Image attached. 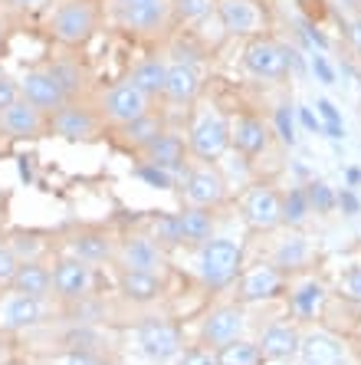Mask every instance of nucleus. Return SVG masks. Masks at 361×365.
<instances>
[{"instance_id":"37","label":"nucleus","mask_w":361,"mask_h":365,"mask_svg":"<svg viewBox=\"0 0 361 365\" xmlns=\"http://www.w3.org/2000/svg\"><path fill=\"white\" fill-rule=\"evenodd\" d=\"M305 197H309V207H315V214H328L332 207H335V191L325 185V181H312L309 187H305Z\"/></svg>"},{"instance_id":"35","label":"nucleus","mask_w":361,"mask_h":365,"mask_svg":"<svg viewBox=\"0 0 361 365\" xmlns=\"http://www.w3.org/2000/svg\"><path fill=\"white\" fill-rule=\"evenodd\" d=\"M171 10L184 24H197V20H204L214 10V0H171Z\"/></svg>"},{"instance_id":"30","label":"nucleus","mask_w":361,"mask_h":365,"mask_svg":"<svg viewBox=\"0 0 361 365\" xmlns=\"http://www.w3.org/2000/svg\"><path fill=\"white\" fill-rule=\"evenodd\" d=\"M164 76H168V63L164 60H142L132 66L128 83H135L148 99H158L164 93Z\"/></svg>"},{"instance_id":"20","label":"nucleus","mask_w":361,"mask_h":365,"mask_svg":"<svg viewBox=\"0 0 361 365\" xmlns=\"http://www.w3.org/2000/svg\"><path fill=\"white\" fill-rule=\"evenodd\" d=\"M269 145V125L256 115H236L230 122V148L246 158H256V155L266 152Z\"/></svg>"},{"instance_id":"21","label":"nucleus","mask_w":361,"mask_h":365,"mask_svg":"<svg viewBox=\"0 0 361 365\" xmlns=\"http://www.w3.org/2000/svg\"><path fill=\"white\" fill-rule=\"evenodd\" d=\"M201 93V73L197 66L187 60H174L168 63V76H164V99L174 102V106H187V102L197 99Z\"/></svg>"},{"instance_id":"24","label":"nucleus","mask_w":361,"mask_h":365,"mask_svg":"<svg viewBox=\"0 0 361 365\" xmlns=\"http://www.w3.org/2000/svg\"><path fill=\"white\" fill-rule=\"evenodd\" d=\"M10 289L26 293V297H36V299H46L53 289V270H46L40 260H20L17 270H14V280H10Z\"/></svg>"},{"instance_id":"39","label":"nucleus","mask_w":361,"mask_h":365,"mask_svg":"<svg viewBox=\"0 0 361 365\" xmlns=\"http://www.w3.org/2000/svg\"><path fill=\"white\" fill-rule=\"evenodd\" d=\"M138 178H142L145 185L158 187V191H171V187H174V175H171V171L155 168V165H148V162H142V168H138Z\"/></svg>"},{"instance_id":"7","label":"nucleus","mask_w":361,"mask_h":365,"mask_svg":"<svg viewBox=\"0 0 361 365\" xmlns=\"http://www.w3.org/2000/svg\"><path fill=\"white\" fill-rule=\"evenodd\" d=\"M43 316H46V299L26 297V293H17V289H10V287L0 297V332L4 336L33 329V326L43 323Z\"/></svg>"},{"instance_id":"42","label":"nucleus","mask_w":361,"mask_h":365,"mask_svg":"<svg viewBox=\"0 0 361 365\" xmlns=\"http://www.w3.org/2000/svg\"><path fill=\"white\" fill-rule=\"evenodd\" d=\"M50 73L59 79V86L66 89L69 99H73V93H76L79 86H83V73H76L73 66H50Z\"/></svg>"},{"instance_id":"33","label":"nucleus","mask_w":361,"mask_h":365,"mask_svg":"<svg viewBox=\"0 0 361 365\" xmlns=\"http://www.w3.org/2000/svg\"><path fill=\"white\" fill-rule=\"evenodd\" d=\"M315 115L322 119V135H328L332 142H342L345 138V122H342V112L335 109L332 99H315Z\"/></svg>"},{"instance_id":"44","label":"nucleus","mask_w":361,"mask_h":365,"mask_svg":"<svg viewBox=\"0 0 361 365\" xmlns=\"http://www.w3.org/2000/svg\"><path fill=\"white\" fill-rule=\"evenodd\" d=\"M17 264H20V260H17V254H14V247H0V289L10 287Z\"/></svg>"},{"instance_id":"23","label":"nucleus","mask_w":361,"mask_h":365,"mask_svg":"<svg viewBox=\"0 0 361 365\" xmlns=\"http://www.w3.org/2000/svg\"><path fill=\"white\" fill-rule=\"evenodd\" d=\"M184 142L177 135H171V132H161L158 138H155L148 148H142V158L148 165H155V168H164L171 171V175H177V171H184Z\"/></svg>"},{"instance_id":"11","label":"nucleus","mask_w":361,"mask_h":365,"mask_svg":"<svg viewBox=\"0 0 361 365\" xmlns=\"http://www.w3.org/2000/svg\"><path fill=\"white\" fill-rule=\"evenodd\" d=\"M17 89H20V99L30 102L33 109L46 112V115L56 112L59 106L69 99L66 89L59 86V79L53 76L50 69H30V73H23L20 83H17Z\"/></svg>"},{"instance_id":"40","label":"nucleus","mask_w":361,"mask_h":365,"mask_svg":"<svg viewBox=\"0 0 361 365\" xmlns=\"http://www.w3.org/2000/svg\"><path fill=\"white\" fill-rule=\"evenodd\" d=\"M309 69H312V76L319 79L322 86H335V66L328 63L325 53H312V56H309Z\"/></svg>"},{"instance_id":"4","label":"nucleus","mask_w":361,"mask_h":365,"mask_svg":"<svg viewBox=\"0 0 361 365\" xmlns=\"http://www.w3.org/2000/svg\"><path fill=\"white\" fill-rule=\"evenodd\" d=\"M295 56L299 53L283 46L276 40H266V36H253L244 50V66L250 69L256 79H269V83H279V79L289 76V69L295 66Z\"/></svg>"},{"instance_id":"13","label":"nucleus","mask_w":361,"mask_h":365,"mask_svg":"<svg viewBox=\"0 0 361 365\" xmlns=\"http://www.w3.org/2000/svg\"><path fill=\"white\" fill-rule=\"evenodd\" d=\"M299 365H345L348 362V349L338 336L322 329H312L299 339Z\"/></svg>"},{"instance_id":"2","label":"nucleus","mask_w":361,"mask_h":365,"mask_svg":"<svg viewBox=\"0 0 361 365\" xmlns=\"http://www.w3.org/2000/svg\"><path fill=\"white\" fill-rule=\"evenodd\" d=\"M99 26V7L93 0H63L53 7L50 30L63 46H83Z\"/></svg>"},{"instance_id":"19","label":"nucleus","mask_w":361,"mask_h":365,"mask_svg":"<svg viewBox=\"0 0 361 365\" xmlns=\"http://www.w3.org/2000/svg\"><path fill=\"white\" fill-rule=\"evenodd\" d=\"M0 128L10 138H40L46 132V112L33 109L30 102L17 99L10 109L0 112Z\"/></svg>"},{"instance_id":"50","label":"nucleus","mask_w":361,"mask_h":365,"mask_svg":"<svg viewBox=\"0 0 361 365\" xmlns=\"http://www.w3.org/2000/svg\"><path fill=\"white\" fill-rule=\"evenodd\" d=\"M345 178H348V187H358L361 185V171L358 168H348V171H345Z\"/></svg>"},{"instance_id":"9","label":"nucleus","mask_w":361,"mask_h":365,"mask_svg":"<svg viewBox=\"0 0 361 365\" xmlns=\"http://www.w3.org/2000/svg\"><path fill=\"white\" fill-rule=\"evenodd\" d=\"M138 346L152 362H168V359L181 356V329L161 316H148L138 326Z\"/></svg>"},{"instance_id":"18","label":"nucleus","mask_w":361,"mask_h":365,"mask_svg":"<svg viewBox=\"0 0 361 365\" xmlns=\"http://www.w3.org/2000/svg\"><path fill=\"white\" fill-rule=\"evenodd\" d=\"M299 339H303V332L293 323H269L256 346L266 362H293L299 356Z\"/></svg>"},{"instance_id":"16","label":"nucleus","mask_w":361,"mask_h":365,"mask_svg":"<svg viewBox=\"0 0 361 365\" xmlns=\"http://www.w3.org/2000/svg\"><path fill=\"white\" fill-rule=\"evenodd\" d=\"M184 197L194 207H217V204L227 197V185H224V178H220L210 165H201V168L187 171Z\"/></svg>"},{"instance_id":"8","label":"nucleus","mask_w":361,"mask_h":365,"mask_svg":"<svg viewBox=\"0 0 361 365\" xmlns=\"http://www.w3.org/2000/svg\"><path fill=\"white\" fill-rule=\"evenodd\" d=\"M145 112H152V99L138 89L135 83H115L109 93L102 96V115L112 125H128V122L142 119Z\"/></svg>"},{"instance_id":"38","label":"nucleus","mask_w":361,"mask_h":365,"mask_svg":"<svg viewBox=\"0 0 361 365\" xmlns=\"http://www.w3.org/2000/svg\"><path fill=\"white\" fill-rule=\"evenodd\" d=\"M155 240L161 247H174L181 244V230H177V214H161L158 221H155Z\"/></svg>"},{"instance_id":"36","label":"nucleus","mask_w":361,"mask_h":365,"mask_svg":"<svg viewBox=\"0 0 361 365\" xmlns=\"http://www.w3.org/2000/svg\"><path fill=\"white\" fill-rule=\"evenodd\" d=\"M273 125H276L279 138H283V145H299V135H295V109L293 106H279L276 115H273Z\"/></svg>"},{"instance_id":"32","label":"nucleus","mask_w":361,"mask_h":365,"mask_svg":"<svg viewBox=\"0 0 361 365\" xmlns=\"http://www.w3.org/2000/svg\"><path fill=\"white\" fill-rule=\"evenodd\" d=\"M289 303H293V313H295V316L309 319V316H315V313L322 309V303H325V287H322L319 280H305V283H299V287L293 289Z\"/></svg>"},{"instance_id":"14","label":"nucleus","mask_w":361,"mask_h":365,"mask_svg":"<svg viewBox=\"0 0 361 365\" xmlns=\"http://www.w3.org/2000/svg\"><path fill=\"white\" fill-rule=\"evenodd\" d=\"M244 309L240 306H217V309H210L207 319L201 326V342L207 349H220L224 342L230 339H240L244 336Z\"/></svg>"},{"instance_id":"51","label":"nucleus","mask_w":361,"mask_h":365,"mask_svg":"<svg viewBox=\"0 0 361 365\" xmlns=\"http://www.w3.org/2000/svg\"><path fill=\"white\" fill-rule=\"evenodd\" d=\"M10 4H17V7H40V4H43V0H10Z\"/></svg>"},{"instance_id":"34","label":"nucleus","mask_w":361,"mask_h":365,"mask_svg":"<svg viewBox=\"0 0 361 365\" xmlns=\"http://www.w3.org/2000/svg\"><path fill=\"white\" fill-rule=\"evenodd\" d=\"M309 197H305L303 187H289V195L283 197V224L289 227H299V224L309 217Z\"/></svg>"},{"instance_id":"52","label":"nucleus","mask_w":361,"mask_h":365,"mask_svg":"<svg viewBox=\"0 0 361 365\" xmlns=\"http://www.w3.org/2000/svg\"><path fill=\"white\" fill-rule=\"evenodd\" d=\"M342 7H355V4H361V0H338Z\"/></svg>"},{"instance_id":"25","label":"nucleus","mask_w":361,"mask_h":365,"mask_svg":"<svg viewBox=\"0 0 361 365\" xmlns=\"http://www.w3.org/2000/svg\"><path fill=\"white\" fill-rule=\"evenodd\" d=\"M161 277L158 273H142V270H122L118 277V293L128 299V303H155L161 297Z\"/></svg>"},{"instance_id":"46","label":"nucleus","mask_w":361,"mask_h":365,"mask_svg":"<svg viewBox=\"0 0 361 365\" xmlns=\"http://www.w3.org/2000/svg\"><path fill=\"white\" fill-rule=\"evenodd\" d=\"M295 119H299V125H303L305 132H319L322 135V119L309 109V106H295Z\"/></svg>"},{"instance_id":"53","label":"nucleus","mask_w":361,"mask_h":365,"mask_svg":"<svg viewBox=\"0 0 361 365\" xmlns=\"http://www.w3.org/2000/svg\"><path fill=\"white\" fill-rule=\"evenodd\" d=\"M0 365H17V362H7V359H4V362H0Z\"/></svg>"},{"instance_id":"17","label":"nucleus","mask_w":361,"mask_h":365,"mask_svg":"<svg viewBox=\"0 0 361 365\" xmlns=\"http://www.w3.org/2000/svg\"><path fill=\"white\" fill-rule=\"evenodd\" d=\"M53 289L63 299H83L93 289V267L83 264L79 257H66L53 267Z\"/></svg>"},{"instance_id":"5","label":"nucleus","mask_w":361,"mask_h":365,"mask_svg":"<svg viewBox=\"0 0 361 365\" xmlns=\"http://www.w3.org/2000/svg\"><path fill=\"white\" fill-rule=\"evenodd\" d=\"M187 148H191L194 158H201L204 165L217 162L220 155L230 148V122L220 115V112H204L197 115V122L191 125V135H187Z\"/></svg>"},{"instance_id":"26","label":"nucleus","mask_w":361,"mask_h":365,"mask_svg":"<svg viewBox=\"0 0 361 365\" xmlns=\"http://www.w3.org/2000/svg\"><path fill=\"white\" fill-rule=\"evenodd\" d=\"M69 250H73V257H79V260L89 267L115 257V244H112V237L102 234V230H79L76 237L69 240Z\"/></svg>"},{"instance_id":"10","label":"nucleus","mask_w":361,"mask_h":365,"mask_svg":"<svg viewBox=\"0 0 361 365\" xmlns=\"http://www.w3.org/2000/svg\"><path fill=\"white\" fill-rule=\"evenodd\" d=\"M246 227L253 230H273L283 224V197L273 191L269 185H253L240 201Z\"/></svg>"},{"instance_id":"48","label":"nucleus","mask_w":361,"mask_h":365,"mask_svg":"<svg viewBox=\"0 0 361 365\" xmlns=\"http://www.w3.org/2000/svg\"><path fill=\"white\" fill-rule=\"evenodd\" d=\"M345 289H348V297L361 299V267H352V270L345 273Z\"/></svg>"},{"instance_id":"12","label":"nucleus","mask_w":361,"mask_h":365,"mask_svg":"<svg viewBox=\"0 0 361 365\" xmlns=\"http://www.w3.org/2000/svg\"><path fill=\"white\" fill-rule=\"evenodd\" d=\"M122 270H142V273H158L164 267V247L148 234H132L122 240V247L115 250Z\"/></svg>"},{"instance_id":"47","label":"nucleus","mask_w":361,"mask_h":365,"mask_svg":"<svg viewBox=\"0 0 361 365\" xmlns=\"http://www.w3.org/2000/svg\"><path fill=\"white\" fill-rule=\"evenodd\" d=\"M335 204L342 207L348 217H355V214H361V204H358V197H355V187H342V195L335 197Z\"/></svg>"},{"instance_id":"22","label":"nucleus","mask_w":361,"mask_h":365,"mask_svg":"<svg viewBox=\"0 0 361 365\" xmlns=\"http://www.w3.org/2000/svg\"><path fill=\"white\" fill-rule=\"evenodd\" d=\"M283 293V270H276L273 264L253 267L250 273H244L240 280V299L244 303H260V299H273Z\"/></svg>"},{"instance_id":"31","label":"nucleus","mask_w":361,"mask_h":365,"mask_svg":"<svg viewBox=\"0 0 361 365\" xmlns=\"http://www.w3.org/2000/svg\"><path fill=\"white\" fill-rule=\"evenodd\" d=\"M266 359H263L260 346L250 339H230L224 342V346L217 349V365H263Z\"/></svg>"},{"instance_id":"49","label":"nucleus","mask_w":361,"mask_h":365,"mask_svg":"<svg viewBox=\"0 0 361 365\" xmlns=\"http://www.w3.org/2000/svg\"><path fill=\"white\" fill-rule=\"evenodd\" d=\"M348 34H352L355 50L361 53V14H355V17H352V24H348Z\"/></svg>"},{"instance_id":"6","label":"nucleus","mask_w":361,"mask_h":365,"mask_svg":"<svg viewBox=\"0 0 361 365\" xmlns=\"http://www.w3.org/2000/svg\"><path fill=\"white\" fill-rule=\"evenodd\" d=\"M99 122L102 119L89 106L73 102V99H66L56 112L46 115V128H50L53 135L63 138V142H89V138L99 135Z\"/></svg>"},{"instance_id":"29","label":"nucleus","mask_w":361,"mask_h":365,"mask_svg":"<svg viewBox=\"0 0 361 365\" xmlns=\"http://www.w3.org/2000/svg\"><path fill=\"white\" fill-rule=\"evenodd\" d=\"M164 132V122H161V115H155V112H145L142 119L128 122V125H118V135H122V142L132 145V148H148V145L155 142V138Z\"/></svg>"},{"instance_id":"43","label":"nucleus","mask_w":361,"mask_h":365,"mask_svg":"<svg viewBox=\"0 0 361 365\" xmlns=\"http://www.w3.org/2000/svg\"><path fill=\"white\" fill-rule=\"evenodd\" d=\"M177 365H217V349H207V346L187 349L184 356L177 359Z\"/></svg>"},{"instance_id":"45","label":"nucleus","mask_w":361,"mask_h":365,"mask_svg":"<svg viewBox=\"0 0 361 365\" xmlns=\"http://www.w3.org/2000/svg\"><path fill=\"white\" fill-rule=\"evenodd\" d=\"M17 99H20L17 83H14V79H7V76H0V112L10 109V106H14Z\"/></svg>"},{"instance_id":"41","label":"nucleus","mask_w":361,"mask_h":365,"mask_svg":"<svg viewBox=\"0 0 361 365\" xmlns=\"http://www.w3.org/2000/svg\"><path fill=\"white\" fill-rule=\"evenodd\" d=\"M59 365H109L95 349H69L66 356L59 359Z\"/></svg>"},{"instance_id":"3","label":"nucleus","mask_w":361,"mask_h":365,"mask_svg":"<svg viewBox=\"0 0 361 365\" xmlns=\"http://www.w3.org/2000/svg\"><path fill=\"white\" fill-rule=\"evenodd\" d=\"M244 264V247L230 237H210L201 244V254H197V273L207 287H227L240 273Z\"/></svg>"},{"instance_id":"15","label":"nucleus","mask_w":361,"mask_h":365,"mask_svg":"<svg viewBox=\"0 0 361 365\" xmlns=\"http://www.w3.org/2000/svg\"><path fill=\"white\" fill-rule=\"evenodd\" d=\"M214 10L224 30L234 36H256L263 30V10L253 0H217Z\"/></svg>"},{"instance_id":"27","label":"nucleus","mask_w":361,"mask_h":365,"mask_svg":"<svg viewBox=\"0 0 361 365\" xmlns=\"http://www.w3.org/2000/svg\"><path fill=\"white\" fill-rule=\"evenodd\" d=\"M177 230H181V244H204L214 237V217L210 207H194L187 204L184 211L177 214Z\"/></svg>"},{"instance_id":"1","label":"nucleus","mask_w":361,"mask_h":365,"mask_svg":"<svg viewBox=\"0 0 361 365\" xmlns=\"http://www.w3.org/2000/svg\"><path fill=\"white\" fill-rule=\"evenodd\" d=\"M109 14L122 30L138 36H152L164 30L171 20V0H105Z\"/></svg>"},{"instance_id":"28","label":"nucleus","mask_w":361,"mask_h":365,"mask_svg":"<svg viewBox=\"0 0 361 365\" xmlns=\"http://www.w3.org/2000/svg\"><path fill=\"white\" fill-rule=\"evenodd\" d=\"M309 257H312V247L309 240L303 237V234H289L286 240H279L276 250H273V267L276 270H299V267L309 264Z\"/></svg>"}]
</instances>
